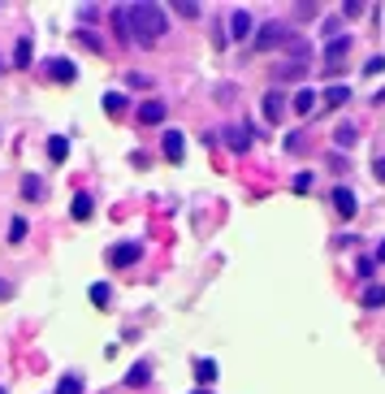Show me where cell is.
Here are the masks:
<instances>
[{"instance_id": "1", "label": "cell", "mask_w": 385, "mask_h": 394, "mask_svg": "<svg viewBox=\"0 0 385 394\" xmlns=\"http://www.w3.org/2000/svg\"><path fill=\"white\" fill-rule=\"evenodd\" d=\"M126 26H130V39H139V43H156L164 31H169V18H164V9L152 5V0H139V5L126 9Z\"/></svg>"}, {"instance_id": "2", "label": "cell", "mask_w": 385, "mask_h": 394, "mask_svg": "<svg viewBox=\"0 0 385 394\" xmlns=\"http://www.w3.org/2000/svg\"><path fill=\"white\" fill-rule=\"evenodd\" d=\"M290 39V31L282 26V22H268V26H260V35H255V52H268V48H282Z\"/></svg>"}, {"instance_id": "3", "label": "cell", "mask_w": 385, "mask_h": 394, "mask_svg": "<svg viewBox=\"0 0 385 394\" xmlns=\"http://www.w3.org/2000/svg\"><path fill=\"white\" fill-rule=\"evenodd\" d=\"M351 52V35H334L325 43V70H342V56Z\"/></svg>"}, {"instance_id": "4", "label": "cell", "mask_w": 385, "mask_h": 394, "mask_svg": "<svg viewBox=\"0 0 385 394\" xmlns=\"http://www.w3.org/2000/svg\"><path fill=\"white\" fill-rule=\"evenodd\" d=\"M139 256H143V247H139V243H117L113 252H108V264H113V269H130Z\"/></svg>"}, {"instance_id": "5", "label": "cell", "mask_w": 385, "mask_h": 394, "mask_svg": "<svg viewBox=\"0 0 385 394\" xmlns=\"http://www.w3.org/2000/svg\"><path fill=\"white\" fill-rule=\"evenodd\" d=\"M334 208H338V217H347V221H351V217L359 212V199H355V191H351V187H338V191H334Z\"/></svg>"}, {"instance_id": "6", "label": "cell", "mask_w": 385, "mask_h": 394, "mask_svg": "<svg viewBox=\"0 0 385 394\" xmlns=\"http://www.w3.org/2000/svg\"><path fill=\"white\" fill-rule=\"evenodd\" d=\"M264 118H268V122H282V118H286V95H282V91H268V95H264Z\"/></svg>"}, {"instance_id": "7", "label": "cell", "mask_w": 385, "mask_h": 394, "mask_svg": "<svg viewBox=\"0 0 385 394\" xmlns=\"http://www.w3.org/2000/svg\"><path fill=\"white\" fill-rule=\"evenodd\" d=\"M139 122H143V126H160V122H164V104H160V100H143V104H139Z\"/></svg>"}, {"instance_id": "8", "label": "cell", "mask_w": 385, "mask_h": 394, "mask_svg": "<svg viewBox=\"0 0 385 394\" xmlns=\"http://www.w3.org/2000/svg\"><path fill=\"white\" fill-rule=\"evenodd\" d=\"M342 104H351V87H342V83L325 87V108H342Z\"/></svg>"}, {"instance_id": "9", "label": "cell", "mask_w": 385, "mask_h": 394, "mask_svg": "<svg viewBox=\"0 0 385 394\" xmlns=\"http://www.w3.org/2000/svg\"><path fill=\"white\" fill-rule=\"evenodd\" d=\"M164 156H169V160H182V152H186V143H182V135L178 130H164Z\"/></svg>"}, {"instance_id": "10", "label": "cell", "mask_w": 385, "mask_h": 394, "mask_svg": "<svg viewBox=\"0 0 385 394\" xmlns=\"http://www.w3.org/2000/svg\"><path fill=\"white\" fill-rule=\"evenodd\" d=\"M230 31H234V39H247L251 35V14L247 9H234L230 14Z\"/></svg>"}, {"instance_id": "11", "label": "cell", "mask_w": 385, "mask_h": 394, "mask_svg": "<svg viewBox=\"0 0 385 394\" xmlns=\"http://www.w3.org/2000/svg\"><path fill=\"white\" fill-rule=\"evenodd\" d=\"M334 143H338V147H355V143H359V130H355V122H342V126L334 130Z\"/></svg>"}, {"instance_id": "12", "label": "cell", "mask_w": 385, "mask_h": 394, "mask_svg": "<svg viewBox=\"0 0 385 394\" xmlns=\"http://www.w3.org/2000/svg\"><path fill=\"white\" fill-rule=\"evenodd\" d=\"M91 208H95V204H91V195H87V191H78V195H74V204H70L74 221H91Z\"/></svg>"}, {"instance_id": "13", "label": "cell", "mask_w": 385, "mask_h": 394, "mask_svg": "<svg viewBox=\"0 0 385 394\" xmlns=\"http://www.w3.org/2000/svg\"><path fill=\"white\" fill-rule=\"evenodd\" d=\"M195 377H199V390H208L216 381V360H195Z\"/></svg>"}, {"instance_id": "14", "label": "cell", "mask_w": 385, "mask_h": 394, "mask_svg": "<svg viewBox=\"0 0 385 394\" xmlns=\"http://www.w3.org/2000/svg\"><path fill=\"white\" fill-rule=\"evenodd\" d=\"M48 70H52V78H57V83H74V78H78V70H74V61H61V56H57V61H52Z\"/></svg>"}, {"instance_id": "15", "label": "cell", "mask_w": 385, "mask_h": 394, "mask_svg": "<svg viewBox=\"0 0 385 394\" xmlns=\"http://www.w3.org/2000/svg\"><path fill=\"white\" fill-rule=\"evenodd\" d=\"M359 304H364V308H385V286H376V281H372V286H364Z\"/></svg>"}, {"instance_id": "16", "label": "cell", "mask_w": 385, "mask_h": 394, "mask_svg": "<svg viewBox=\"0 0 385 394\" xmlns=\"http://www.w3.org/2000/svg\"><path fill=\"white\" fill-rule=\"evenodd\" d=\"M31 48H35V43H31V35H22V39H18V48H14V66H18V70H26V66H31Z\"/></svg>"}, {"instance_id": "17", "label": "cell", "mask_w": 385, "mask_h": 394, "mask_svg": "<svg viewBox=\"0 0 385 394\" xmlns=\"http://www.w3.org/2000/svg\"><path fill=\"white\" fill-rule=\"evenodd\" d=\"M104 113H108V118H122V113H126V95L122 91H108L104 95Z\"/></svg>"}, {"instance_id": "18", "label": "cell", "mask_w": 385, "mask_h": 394, "mask_svg": "<svg viewBox=\"0 0 385 394\" xmlns=\"http://www.w3.org/2000/svg\"><path fill=\"white\" fill-rule=\"evenodd\" d=\"M147 377H152V364H143V360H139V364L126 373V385H147Z\"/></svg>"}, {"instance_id": "19", "label": "cell", "mask_w": 385, "mask_h": 394, "mask_svg": "<svg viewBox=\"0 0 385 394\" xmlns=\"http://www.w3.org/2000/svg\"><path fill=\"white\" fill-rule=\"evenodd\" d=\"M48 156H52V160L61 165V160L70 156V139H61V135H57V139H48Z\"/></svg>"}, {"instance_id": "20", "label": "cell", "mask_w": 385, "mask_h": 394, "mask_svg": "<svg viewBox=\"0 0 385 394\" xmlns=\"http://www.w3.org/2000/svg\"><path fill=\"white\" fill-rule=\"evenodd\" d=\"M312 108H316V91H299L295 95V113H299V118H307Z\"/></svg>"}, {"instance_id": "21", "label": "cell", "mask_w": 385, "mask_h": 394, "mask_svg": "<svg viewBox=\"0 0 385 394\" xmlns=\"http://www.w3.org/2000/svg\"><path fill=\"white\" fill-rule=\"evenodd\" d=\"M57 394H83V377L78 373H65L61 385H57Z\"/></svg>"}, {"instance_id": "22", "label": "cell", "mask_w": 385, "mask_h": 394, "mask_svg": "<svg viewBox=\"0 0 385 394\" xmlns=\"http://www.w3.org/2000/svg\"><path fill=\"white\" fill-rule=\"evenodd\" d=\"M113 31L122 43H130V26H126V9H113Z\"/></svg>"}, {"instance_id": "23", "label": "cell", "mask_w": 385, "mask_h": 394, "mask_svg": "<svg viewBox=\"0 0 385 394\" xmlns=\"http://www.w3.org/2000/svg\"><path fill=\"white\" fill-rule=\"evenodd\" d=\"M226 139H230V147H234V152H247V147H251L247 130H238V126H234V130H226Z\"/></svg>"}, {"instance_id": "24", "label": "cell", "mask_w": 385, "mask_h": 394, "mask_svg": "<svg viewBox=\"0 0 385 394\" xmlns=\"http://www.w3.org/2000/svg\"><path fill=\"white\" fill-rule=\"evenodd\" d=\"M87 295H91V304H95V308H104L108 299H113V291H108V286H104V281H95V286H91Z\"/></svg>"}, {"instance_id": "25", "label": "cell", "mask_w": 385, "mask_h": 394, "mask_svg": "<svg viewBox=\"0 0 385 394\" xmlns=\"http://www.w3.org/2000/svg\"><path fill=\"white\" fill-rule=\"evenodd\" d=\"M22 239H26V221L14 217V221H9V243H22Z\"/></svg>"}, {"instance_id": "26", "label": "cell", "mask_w": 385, "mask_h": 394, "mask_svg": "<svg viewBox=\"0 0 385 394\" xmlns=\"http://www.w3.org/2000/svg\"><path fill=\"white\" fill-rule=\"evenodd\" d=\"M22 195H26V199H39V195H43V182H39V178H26V182H22Z\"/></svg>"}, {"instance_id": "27", "label": "cell", "mask_w": 385, "mask_h": 394, "mask_svg": "<svg viewBox=\"0 0 385 394\" xmlns=\"http://www.w3.org/2000/svg\"><path fill=\"white\" fill-rule=\"evenodd\" d=\"M372 269H376V264H372V256H359V264H355V277H359V281H368V277H372Z\"/></svg>"}, {"instance_id": "28", "label": "cell", "mask_w": 385, "mask_h": 394, "mask_svg": "<svg viewBox=\"0 0 385 394\" xmlns=\"http://www.w3.org/2000/svg\"><path fill=\"white\" fill-rule=\"evenodd\" d=\"M303 74H307V66H295V61H290V66H282V78H295V83H299Z\"/></svg>"}, {"instance_id": "29", "label": "cell", "mask_w": 385, "mask_h": 394, "mask_svg": "<svg viewBox=\"0 0 385 394\" xmlns=\"http://www.w3.org/2000/svg\"><path fill=\"white\" fill-rule=\"evenodd\" d=\"M385 70V56H368V66H364V74H381Z\"/></svg>"}, {"instance_id": "30", "label": "cell", "mask_w": 385, "mask_h": 394, "mask_svg": "<svg viewBox=\"0 0 385 394\" xmlns=\"http://www.w3.org/2000/svg\"><path fill=\"white\" fill-rule=\"evenodd\" d=\"M342 14H347V18H359V14H364V5H359V0H347Z\"/></svg>"}, {"instance_id": "31", "label": "cell", "mask_w": 385, "mask_h": 394, "mask_svg": "<svg viewBox=\"0 0 385 394\" xmlns=\"http://www.w3.org/2000/svg\"><path fill=\"white\" fill-rule=\"evenodd\" d=\"M295 191H299V195L312 191V174H299V178H295Z\"/></svg>"}, {"instance_id": "32", "label": "cell", "mask_w": 385, "mask_h": 394, "mask_svg": "<svg viewBox=\"0 0 385 394\" xmlns=\"http://www.w3.org/2000/svg\"><path fill=\"white\" fill-rule=\"evenodd\" d=\"M178 14H182V18H195V14H199V9H195V5H191V0H178Z\"/></svg>"}, {"instance_id": "33", "label": "cell", "mask_w": 385, "mask_h": 394, "mask_svg": "<svg viewBox=\"0 0 385 394\" xmlns=\"http://www.w3.org/2000/svg\"><path fill=\"white\" fill-rule=\"evenodd\" d=\"M372 174H376V182H385V156H376V165H372Z\"/></svg>"}, {"instance_id": "34", "label": "cell", "mask_w": 385, "mask_h": 394, "mask_svg": "<svg viewBox=\"0 0 385 394\" xmlns=\"http://www.w3.org/2000/svg\"><path fill=\"white\" fill-rule=\"evenodd\" d=\"M372 264H385V239H381V247H376V256H372Z\"/></svg>"}, {"instance_id": "35", "label": "cell", "mask_w": 385, "mask_h": 394, "mask_svg": "<svg viewBox=\"0 0 385 394\" xmlns=\"http://www.w3.org/2000/svg\"><path fill=\"white\" fill-rule=\"evenodd\" d=\"M376 104H385V87H381V91H376Z\"/></svg>"}, {"instance_id": "36", "label": "cell", "mask_w": 385, "mask_h": 394, "mask_svg": "<svg viewBox=\"0 0 385 394\" xmlns=\"http://www.w3.org/2000/svg\"><path fill=\"white\" fill-rule=\"evenodd\" d=\"M191 394H212V390H191Z\"/></svg>"}, {"instance_id": "37", "label": "cell", "mask_w": 385, "mask_h": 394, "mask_svg": "<svg viewBox=\"0 0 385 394\" xmlns=\"http://www.w3.org/2000/svg\"><path fill=\"white\" fill-rule=\"evenodd\" d=\"M0 394H5V390H0Z\"/></svg>"}]
</instances>
